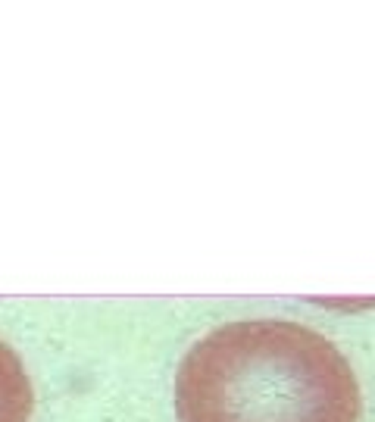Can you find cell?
<instances>
[{"instance_id":"2","label":"cell","mask_w":375,"mask_h":422,"mask_svg":"<svg viewBox=\"0 0 375 422\" xmlns=\"http://www.w3.org/2000/svg\"><path fill=\"white\" fill-rule=\"evenodd\" d=\"M35 394L19 353L0 341V422H28Z\"/></svg>"},{"instance_id":"1","label":"cell","mask_w":375,"mask_h":422,"mask_svg":"<svg viewBox=\"0 0 375 422\" xmlns=\"http://www.w3.org/2000/svg\"><path fill=\"white\" fill-rule=\"evenodd\" d=\"M178 422H356L360 385L325 335L288 319L212 328L175 372Z\"/></svg>"}]
</instances>
